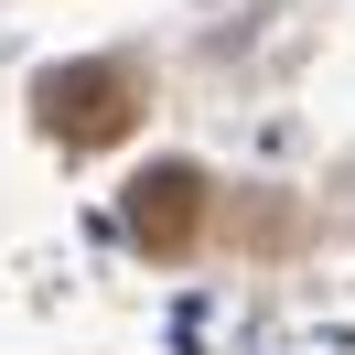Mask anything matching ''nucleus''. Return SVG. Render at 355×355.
<instances>
[{"label":"nucleus","mask_w":355,"mask_h":355,"mask_svg":"<svg viewBox=\"0 0 355 355\" xmlns=\"http://www.w3.org/2000/svg\"><path fill=\"white\" fill-rule=\"evenodd\" d=\"M33 108H44V130L65 151H108V140L140 130V76L130 65H54L33 87Z\"/></svg>","instance_id":"1"},{"label":"nucleus","mask_w":355,"mask_h":355,"mask_svg":"<svg viewBox=\"0 0 355 355\" xmlns=\"http://www.w3.org/2000/svg\"><path fill=\"white\" fill-rule=\"evenodd\" d=\"M205 226V173L194 162H151V173L130 183V237L151 248V259H183Z\"/></svg>","instance_id":"2"}]
</instances>
